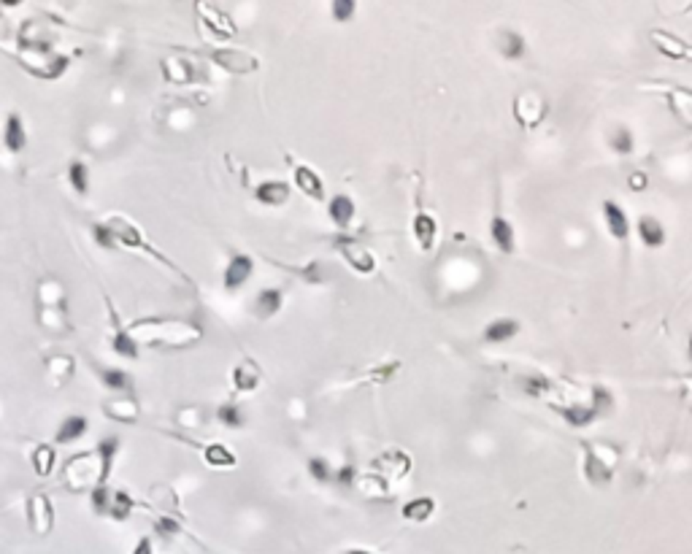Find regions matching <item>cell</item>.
<instances>
[{
    "label": "cell",
    "instance_id": "cell-1",
    "mask_svg": "<svg viewBox=\"0 0 692 554\" xmlns=\"http://www.w3.org/2000/svg\"><path fill=\"white\" fill-rule=\"evenodd\" d=\"M514 117L524 127H536L546 117V100L539 93H522L514 100Z\"/></svg>",
    "mask_w": 692,
    "mask_h": 554
},
{
    "label": "cell",
    "instance_id": "cell-2",
    "mask_svg": "<svg viewBox=\"0 0 692 554\" xmlns=\"http://www.w3.org/2000/svg\"><path fill=\"white\" fill-rule=\"evenodd\" d=\"M211 57H214L216 65H222L230 73H252L257 68V60L247 52H238V49H219Z\"/></svg>",
    "mask_w": 692,
    "mask_h": 554
},
{
    "label": "cell",
    "instance_id": "cell-3",
    "mask_svg": "<svg viewBox=\"0 0 692 554\" xmlns=\"http://www.w3.org/2000/svg\"><path fill=\"white\" fill-rule=\"evenodd\" d=\"M339 252L346 257V262L352 265L354 271H360V273H373L376 260H373V254H370L365 247H360V244H354V241H346V238H339Z\"/></svg>",
    "mask_w": 692,
    "mask_h": 554
},
{
    "label": "cell",
    "instance_id": "cell-4",
    "mask_svg": "<svg viewBox=\"0 0 692 554\" xmlns=\"http://www.w3.org/2000/svg\"><path fill=\"white\" fill-rule=\"evenodd\" d=\"M649 38H652V44L660 49L665 57H671V60H692V49L684 41H679L676 35L662 30H652Z\"/></svg>",
    "mask_w": 692,
    "mask_h": 554
},
{
    "label": "cell",
    "instance_id": "cell-5",
    "mask_svg": "<svg viewBox=\"0 0 692 554\" xmlns=\"http://www.w3.org/2000/svg\"><path fill=\"white\" fill-rule=\"evenodd\" d=\"M585 473H587V478H590L592 484H609V481H611V473H614V462L600 460L598 449L587 447Z\"/></svg>",
    "mask_w": 692,
    "mask_h": 554
},
{
    "label": "cell",
    "instance_id": "cell-6",
    "mask_svg": "<svg viewBox=\"0 0 692 554\" xmlns=\"http://www.w3.org/2000/svg\"><path fill=\"white\" fill-rule=\"evenodd\" d=\"M252 268H254L252 257H247V254H235V257L230 260V265H228V271H225V287H228V290H238V287L252 276Z\"/></svg>",
    "mask_w": 692,
    "mask_h": 554
},
{
    "label": "cell",
    "instance_id": "cell-7",
    "mask_svg": "<svg viewBox=\"0 0 692 554\" xmlns=\"http://www.w3.org/2000/svg\"><path fill=\"white\" fill-rule=\"evenodd\" d=\"M603 216H606L609 232H611L614 238H619V241H625V238H628V232H631V222H628L625 211H622L614 201H606V203H603Z\"/></svg>",
    "mask_w": 692,
    "mask_h": 554
},
{
    "label": "cell",
    "instance_id": "cell-8",
    "mask_svg": "<svg viewBox=\"0 0 692 554\" xmlns=\"http://www.w3.org/2000/svg\"><path fill=\"white\" fill-rule=\"evenodd\" d=\"M295 184L300 187V192H303V195L314 198V201H322V198H324L322 179H319V176H317L311 168H306V165L295 168Z\"/></svg>",
    "mask_w": 692,
    "mask_h": 554
},
{
    "label": "cell",
    "instance_id": "cell-9",
    "mask_svg": "<svg viewBox=\"0 0 692 554\" xmlns=\"http://www.w3.org/2000/svg\"><path fill=\"white\" fill-rule=\"evenodd\" d=\"M638 235H641L644 247L649 249H657L665 244V230H662L660 219H655V216H641L638 219Z\"/></svg>",
    "mask_w": 692,
    "mask_h": 554
},
{
    "label": "cell",
    "instance_id": "cell-10",
    "mask_svg": "<svg viewBox=\"0 0 692 554\" xmlns=\"http://www.w3.org/2000/svg\"><path fill=\"white\" fill-rule=\"evenodd\" d=\"M287 198H290V187L284 182H262L257 187V201L265 206H281L287 203Z\"/></svg>",
    "mask_w": 692,
    "mask_h": 554
},
{
    "label": "cell",
    "instance_id": "cell-11",
    "mask_svg": "<svg viewBox=\"0 0 692 554\" xmlns=\"http://www.w3.org/2000/svg\"><path fill=\"white\" fill-rule=\"evenodd\" d=\"M498 52H500L503 57L517 60V57H522L524 54V38L514 30H500L498 33Z\"/></svg>",
    "mask_w": 692,
    "mask_h": 554
},
{
    "label": "cell",
    "instance_id": "cell-12",
    "mask_svg": "<svg viewBox=\"0 0 692 554\" xmlns=\"http://www.w3.org/2000/svg\"><path fill=\"white\" fill-rule=\"evenodd\" d=\"M435 219L428 214H416L414 216V235L416 241H419V247L425 249V252H430L433 249V241H435Z\"/></svg>",
    "mask_w": 692,
    "mask_h": 554
},
{
    "label": "cell",
    "instance_id": "cell-13",
    "mask_svg": "<svg viewBox=\"0 0 692 554\" xmlns=\"http://www.w3.org/2000/svg\"><path fill=\"white\" fill-rule=\"evenodd\" d=\"M517 333H520V322H517V319H498V322L487 324L484 338L493 341V343H500V341L514 338Z\"/></svg>",
    "mask_w": 692,
    "mask_h": 554
},
{
    "label": "cell",
    "instance_id": "cell-14",
    "mask_svg": "<svg viewBox=\"0 0 692 554\" xmlns=\"http://www.w3.org/2000/svg\"><path fill=\"white\" fill-rule=\"evenodd\" d=\"M330 216H333V222L339 225V228H349V222H352L354 216V203L349 195H336L333 201H330Z\"/></svg>",
    "mask_w": 692,
    "mask_h": 554
},
{
    "label": "cell",
    "instance_id": "cell-15",
    "mask_svg": "<svg viewBox=\"0 0 692 554\" xmlns=\"http://www.w3.org/2000/svg\"><path fill=\"white\" fill-rule=\"evenodd\" d=\"M433 511H435L433 497H416V500H409V503L403 506V517H406L409 522H425V519H430Z\"/></svg>",
    "mask_w": 692,
    "mask_h": 554
},
{
    "label": "cell",
    "instance_id": "cell-16",
    "mask_svg": "<svg viewBox=\"0 0 692 554\" xmlns=\"http://www.w3.org/2000/svg\"><path fill=\"white\" fill-rule=\"evenodd\" d=\"M233 382H235L238 389H254L257 382H260V368L252 360H244L238 368L233 370Z\"/></svg>",
    "mask_w": 692,
    "mask_h": 554
},
{
    "label": "cell",
    "instance_id": "cell-17",
    "mask_svg": "<svg viewBox=\"0 0 692 554\" xmlns=\"http://www.w3.org/2000/svg\"><path fill=\"white\" fill-rule=\"evenodd\" d=\"M490 232H493V241L503 252H511L514 249V230H511V222L503 219V216H495L493 225H490Z\"/></svg>",
    "mask_w": 692,
    "mask_h": 554
},
{
    "label": "cell",
    "instance_id": "cell-18",
    "mask_svg": "<svg viewBox=\"0 0 692 554\" xmlns=\"http://www.w3.org/2000/svg\"><path fill=\"white\" fill-rule=\"evenodd\" d=\"M87 432V419L84 416H68L65 422H62L60 432H57V441L60 444H68V441H76Z\"/></svg>",
    "mask_w": 692,
    "mask_h": 554
},
{
    "label": "cell",
    "instance_id": "cell-19",
    "mask_svg": "<svg viewBox=\"0 0 692 554\" xmlns=\"http://www.w3.org/2000/svg\"><path fill=\"white\" fill-rule=\"evenodd\" d=\"M35 506H33V527H35V533H49V527H52V508H49V500L47 497H35L33 500Z\"/></svg>",
    "mask_w": 692,
    "mask_h": 554
},
{
    "label": "cell",
    "instance_id": "cell-20",
    "mask_svg": "<svg viewBox=\"0 0 692 554\" xmlns=\"http://www.w3.org/2000/svg\"><path fill=\"white\" fill-rule=\"evenodd\" d=\"M671 106H674V111L679 114V119H684L687 124H692V93H687V90H671Z\"/></svg>",
    "mask_w": 692,
    "mask_h": 554
},
{
    "label": "cell",
    "instance_id": "cell-21",
    "mask_svg": "<svg viewBox=\"0 0 692 554\" xmlns=\"http://www.w3.org/2000/svg\"><path fill=\"white\" fill-rule=\"evenodd\" d=\"M6 146L11 152H22V146H25V127H22L16 114H11L6 122Z\"/></svg>",
    "mask_w": 692,
    "mask_h": 554
},
{
    "label": "cell",
    "instance_id": "cell-22",
    "mask_svg": "<svg viewBox=\"0 0 692 554\" xmlns=\"http://www.w3.org/2000/svg\"><path fill=\"white\" fill-rule=\"evenodd\" d=\"M281 308V293L278 290H262L257 295V314L260 317H274Z\"/></svg>",
    "mask_w": 692,
    "mask_h": 554
},
{
    "label": "cell",
    "instance_id": "cell-23",
    "mask_svg": "<svg viewBox=\"0 0 692 554\" xmlns=\"http://www.w3.org/2000/svg\"><path fill=\"white\" fill-rule=\"evenodd\" d=\"M206 462L209 465H219V468H233L235 465V457H233V452H228L225 447H206Z\"/></svg>",
    "mask_w": 692,
    "mask_h": 554
},
{
    "label": "cell",
    "instance_id": "cell-24",
    "mask_svg": "<svg viewBox=\"0 0 692 554\" xmlns=\"http://www.w3.org/2000/svg\"><path fill=\"white\" fill-rule=\"evenodd\" d=\"M563 414L570 425H590L598 416V411H595V406H573V408H563Z\"/></svg>",
    "mask_w": 692,
    "mask_h": 554
},
{
    "label": "cell",
    "instance_id": "cell-25",
    "mask_svg": "<svg viewBox=\"0 0 692 554\" xmlns=\"http://www.w3.org/2000/svg\"><path fill=\"white\" fill-rule=\"evenodd\" d=\"M52 460H54V452H52V447H38V449H35V454H33V468H35V473H38V476H47V473H52Z\"/></svg>",
    "mask_w": 692,
    "mask_h": 554
},
{
    "label": "cell",
    "instance_id": "cell-26",
    "mask_svg": "<svg viewBox=\"0 0 692 554\" xmlns=\"http://www.w3.org/2000/svg\"><path fill=\"white\" fill-rule=\"evenodd\" d=\"M114 352L124 354V357H139V346H136V341L130 338V333H124V330H117V336H114Z\"/></svg>",
    "mask_w": 692,
    "mask_h": 554
},
{
    "label": "cell",
    "instance_id": "cell-27",
    "mask_svg": "<svg viewBox=\"0 0 692 554\" xmlns=\"http://www.w3.org/2000/svg\"><path fill=\"white\" fill-rule=\"evenodd\" d=\"M130 508H133V500H130L124 493H117L114 495V500L108 503V514H111L114 519H124V517H130Z\"/></svg>",
    "mask_w": 692,
    "mask_h": 554
},
{
    "label": "cell",
    "instance_id": "cell-28",
    "mask_svg": "<svg viewBox=\"0 0 692 554\" xmlns=\"http://www.w3.org/2000/svg\"><path fill=\"white\" fill-rule=\"evenodd\" d=\"M611 149L616 154H631L633 152V136L628 127H619L611 133Z\"/></svg>",
    "mask_w": 692,
    "mask_h": 554
},
{
    "label": "cell",
    "instance_id": "cell-29",
    "mask_svg": "<svg viewBox=\"0 0 692 554\" xmlns=\"http://www.w3.org/2000/svg\"><path fill=\"white\" fill-rule=\"evenodd\" d=\"M216 419L222 422V425H230V428H238L241 422H244V416L238 411V406H233V403H225V406H219V411H216Z\"/></svg>",
    "mask_w": 692,
    "mask_h": 554
},
{
    "label": "cell",
    "instance_id": "cell-30",
    "mask_svg": "<svg viewBox=\"0 0 692 554\" xmlns=\"http://www.w3.org/2000/svg\"><path fill=\"white\" fill-rule=\"evenodd\" d=\"M68 176H71V184L76 187V192L84 195L87 187H90V182H87V179H90V176H87V165H84V163H74L71 170H68Z\"/></svg>",
    "mask_w": 692,
    "mask_h": 554
},
{
    "label": "cell",
    "instance_id": "cell-31",
    "mask_svg": "<svg viewBox=\"0 0 692 554\" xmlns=\"http://www.w3.org/2000/svg\"><path fill=\"white\" fill-rule=\"evenodd\" d=\"M103 382H106L108 387H114V389H124V387L130 384V382H127V373H122V370H117V368L103 370Z\"/></svg>",
    "mask_w": 692,
    "mask_h": 554
},
{
    "label": "cell",
    "instance_id": "cell-32",
    "mask_svg": "<svg viewBox=\"0 0 692 554\" xmlns=\"http://www.w3.org/2000/svg\"><path fill=\"white\" fill-rule=\"evenodd\" d=\"M308 471H311V476L317 478V481H327L330 478V468H327V462L322 457H314V460L308 462Z\"/></svg>",
    "mask_w": 692,
    "mask_h": 554
},
{
    "label": "cell",
    "instance_id": "cell-33",
    "mask_svg": "<svg viewBox=\"0 0 692 554\" xmlns=\"http://www.w3.org/2000/svg\"><path fill=\"white\" fill-rule=\"evenodd\" d=\"M354 8H357L354 0H336V3H333V16H336V19H349V16L354 14Z\"/></svg>",
    "mask_w": 692,
    "mask_h": 554
},
{
    "label": "cell",
    "instance_id": "cell-34",
    "mask_svg": "<svg viewBox=\"0 0 692 554\" xmlns=\"http://www.w3.org/2000/svg\"><path fill=\"white\" fill-rule=\"evenodd\" d=\"M95 238H98V244L100 247H106V249H111L114 247V232H111V228H106V225H95Z\"/></svg>",
    "mask_w": 692,
    "mask_h": 554
},
{
    "label": "cell",
    "instance_id": "cell-35",
    "mask_svg": "<svg viewBox=\"0 0 692 554\" xmlns=\"http://www.w3.org/2000/svg\"><path fill=\"white\" fill-rule=\"evenodd\" d=\"M93 506L98 511H108V493H106V484H98V490L93 493Z\"/></svg>",
    "mask_w": 692,
    "mask_h": 554
},
{
    "label": "cell",
    "instance_id": "cell-36",
    "mask_svg": "<svg viewBox=\"0 0 692 554\" xmlns=\"http://www.w3.org/2000/svg\"><path fill=\"white\" fill-rule=\"evenodd\" d=\"M649 187V182H646V173H631V189H646Z\"/></svg>",
    "mask_w": 692,
    "mask_h": 554
},
{
    "label": "cell",
    "instance_id": "cell-37",
    "mask_svg": "<svg viewBox=\"0 0 692 554\" xmlns=\"http://www.w3.org/2000/svg\"><path fill=\"white\" fill-rule=\"evenodd\" d=\"M160 530L163 533H179V524L173 522V519H160Z\"/></svg>",
    "mask_w": 692,
    "mask_h": 554
},
{
    "label": "cell",
    "instance_id": "cell-38",
    "mask_svg": "<svg viewBox=\"0 0 692 554\" xmlns=\"http://www.w3.org/2000/svg\"><path fill=\"white\" fill-rule=\"evenodd\" d=\"M133 554H152V541L149 538H141L139 546H136V552Z\"/></svg>",
    "mask_w": 692,
    "mask_h": 554
},
{
    "label": "cell",
    "instance_id": "cell-39",
    "mask_svg": "<svg viewBox=\"0 0 692 554\" xmlns=\"http://www.w3.org/2000/svg\"><path fill=\"white\" fill-rule=\"evenodd\" d=\"M339 481L341 484H352V468H344L339 473Z\"/></svg>",
    "mask_w": 692,
    "mask_h": 554
},
{
    "label": "cell",
    "instance_id": "cell-40",
    "mask_svg": "<svg viewBox=\"0 0 692 554\" xmlns=\"http://www.w3.org/2000/svg\"><path fill=\"white\" fill-rule=\"evenodd\" d=\"M344 554H370V552H365V549H349V552H344Z\"/></svg>",
    "mask_w": 692,
    "mask_h": 554
},
{
    "label": "cell",
    "instance_id": "cell-41",
    "mask_svg": "<svg viewBox=\"0 0 692 554\" xmlns=\"http://www.w3.org/2000/svg\"><path fill=\"white\" fill-rule=\"evenodd\" d=\"M690 360H692V336H690Z\"/></svg>",
    "mask_w": 692,
    "mask_h": 554
}]
</instances>
